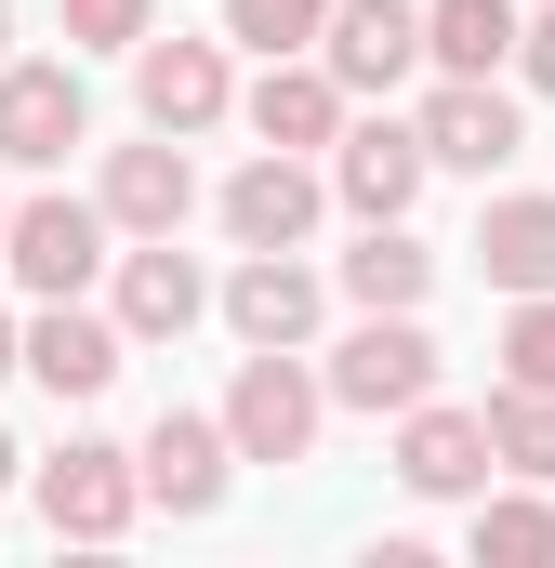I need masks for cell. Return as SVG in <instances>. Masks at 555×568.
Here are the masks:
<instances>
[{
	"instance_id": "obj_3",
	"label": "cell",
	"mask_w": 555,
	"mask_h": 568,
	"mask_svg": "<svg viewBox=\"0 0 555 568\" xmlns=\"http://www.w3.org/2000/svg\"><path fill=\"white\" fill-rule=\"evenodd\" d=\"M331 397H344V410H423V397H436L423 304H371V317L331 344Z\"/></svg>"
},
{
	"instance_id": "obj_26",
	"label": "cell",
	"mask_w": 555,
	"mask_h": 568,
	"mask_svg": "<svg viewBox=\"0 0 555 568\" xmlns=\"http://www.w3.org/2000/svg\"><path fill=\"white\" fill-rule=\"evenodd\" d=\"M516 67H529V93H555V0L529 13V40H516Z\"/></svg>"
},
{
	"instance_id": "obj_18",
	"label": "cell",
	"mask_w": 555,
	"mask_h": 568,
	"mask_svg": "<svg viewBox=\"0 0 555 568\" xmlns=\"http://www.w3.org/2000/svg\"><path fill=\"white\" fill-rule=\"evenodd\" d=\"M225 331H239V344H304V331H317V278H304L291 252H252V265L225 278Z\"/></svg>"
},
{
	"instance_id": "obj_30",
	"label": "cell",
	"mask_w": 555,
	"mask_h": 568,
	"mask_svg": "<svg viewBox=\"0 0 555 568\" xmlns=\"http://www.w3.org/2000/svg\"><path fill=\"white\" fill-rule=\"evenodd\" d=\"M0 239H13V212H0Z\"/></svg>"
},
{
	"instance_id": "obj_2",
	"label": "cell",
	"mask_w": 555,
	"mask_h": 568,
	"mask_svg": "<svg viewBox=\"0 0 555 568\" xmlns=\"http://www.w3.org/2000/svg\"><path fill=\"white\" fill-rule=\"evenodd\" d=\"M133 516H145V463H133V449L67 436V449L40 463V529H53V542H120Z\"/></svg>"
},
{
	"instance_id": "obj_8",
	"label": "cell",
	"mask_w": 555,
	"mask_h": 568,
	"mask_svg": "<svg viewBox=\"0 0 555 568\" xmlns=\"http://www.w3.org/2000/svg\"><path fill=\"white\" fill-rule=\"evenodd\" d=\"M133 106H145V133H212V120L239 106L225 40H145L133 53Z\"/></svg>"
},
{
	"instance_id": "obj_16",
	"label": "cell",
	"mask_w": 555,
	"mask_h": 568,
	"mask_svg": "<svg viewBox=\"0 0 555 568\" xmlns=\"http://www.w3.org/2000/svg\"><path fill=\"white\" fill-rule=\"evenodd\" d=\"M199 304H212V291H199V265H185L172 239H133V252H120V331H133V344H185Z\"/></svg>"
},
{
	"instance_id": "obj_1",
	"label": "cell",
	"mask_w": 555,
	"mask_h": 568,
	"mask_svg": "<svg viewBox=\"0 0 555 568\" xmlns=\"http://www.w3.org/2000/svg\"><path fill=\"white\" fill-rule=\"evenodd\" d=\"M317 397H331V384H304V344H252L239 384H225L239 463H304V449H317Z\"/></svg>"
},
{
	"instance_id": "obj_13",
	"label": "cell",
	"mask_w": 555,
	"mask_h": 568,
	"mask_svg": "<svg viewBox=\"0 0 555 568\" xmlns=\"http://www.w3.org/2000/svg\"><path fill=\"white\" fill-rule=\"evenodd\" d=\"M93 199H107V225H120V239H172V225L199 212V172H185V133H159V145H120Z\"/></svg>"
},
{
	"instance_id": "obj_28",
	"label": "cell",
	"mask_w": 555,
	"mask_h": 568,
	"mask_svg": "<svg viewBox=\"0 0 555 568\" xmlns=\"http://www.w3.org/2000/svg\"><path fill=\"white\" fill-rule=\"evenodd\" d=\"M13 476H27V449H13V436H0V489H13Z\"/></svg>"
},
{
	"instance_id": "obj_24",
	"label": "cell",
	"mask_w": 555,
	"mask_h": 568,
	"mask_svg": "<svg viewBox=\"0 0 555 568\" xmlns=\"http://www.w3.org/2000/svg\"><path fill=\"white\" fill-rule=\"evenodd\" d=\"M503 384H543L555 397V291H516V317H503Z\"/></svg>"
},
{
	"instance_id": "obj_29",
	"label": "cell",
	"mask_w": 555,
	"mask_h": 568,
	"mask_svg": "<svg viewBox=\"0 0 555 568\" xmlns=\"http://www.w3.org/2000/svg\"><path fill=\"white\" fill-rule=\"evenodd\" d=\"M0 40H13V0H0ZM0 67H13V53H0Z\"/></svg>"
},
{
	"instance_id": "obj_7",
	"label": "cell",
	"mask_w": 555,
	"mask_h": 568,
	"mask_svg": "<svg viewBox=\"0 0 555 568\" xmlns=\"http://www.w3.org/2000/svg\"><path fill=\"white\" fill-rule=\"evenodd\" d=\"M317 212H331V185L304 172V145H265V159L225 185V239H239V252H304Z\"/></svg>"
},
{
	"instance_id": "obj_5",
	"label": "cell",
	"mask_w": 555,
	"mask_h": 568,
	"mask_svg": "<svg viewBox=\"0 0 555 568\" xmlns=\"http://www.w3.org/2000/svg\"><path fill=\"white\" fill-rule=\"evenodd\" d=\"M67 145H93L80 67H0V172H53Z\"/></svg>"
},
{
	"instance_id": "obj_20",
	"label": "cell",
	"mask_w": 555,
	"mask_h": 568,
	"mask_svg": "<svg viewBox=\"0 0 555 568\" xmlns=\"http://www.w3.org/2000/svg\"><path fill=\"white\" fill-rule=\"evenodd\" d=\"M344 291H357V304H423V291H436V252H423L411 225H371V239L344 252Z\"/></svg>"
},
{
	"instance_id": "obj_15",
	"label": "cell",
	"mask_w": 555,
	"mask_h": 568,
	"mask_svg": "<svg viewBox=\"0 0 555 568\" xmlns=\"http://www.w3.org/2000/svg\"><path fill=\"white\" fill-rule=\"evenodd\" d=\"M239 120H252L265 145H344V80L304 67V53H265V80L239 93Z\"/></svg>"
},
{
	"instance_id": "obj_11",
	"label": "cell",
	"mask_w": 555,
	"mask_h": 568,
	"mask_svg": "<svg viewBox=\"0 0 555 568\" xmlns=\"http://www.w3.org/2000/svg\"><path fill=\"white\" fill-rule=\"evenodd\" d=\"M133 463H145V503H172V516H212V503H225V463H239V436H225V410H212V424H199V410H159Z\"/></svg>"
},
{
	"instance_id": "obj_27",
	"label": "cell",
	"mask_w": 555,
	"mask_h": 568,
	"mask_svg": "<svg viewBox=\"0 0 555 568\" xmlns=\"http://www.w3.org/2000/svg\"><path fill=\"white\" fill-rule=\"evenodd\" d=\"M0 371H27V331H13V317H0Z\"/></svg>"
},
{
	"instance_id": "obj_25",
	"label": "cell",
	"mask_w": 555,
	"mask_h": 568,
	"mask_svg": "<svg viewBox=\"0 0 555 568\" xmlns=\"http://www.w3.org/2000/svg\"><path fill=\"white\" fill-rule=\"evenodd\" d=\"M67 40L80 53H145L159 40V0H67Z\"/></svg>"
},
{
	"instance_id": "obj_9",
	"label": "cell",
	"mask_w": 555,
	"mask_h": 568,
	"mask_svg": "<svg viewBox=\"0 0 555 568\" xmlns=\"http://www.w3.org/2000/svg\"><path fill=\"white\" fill-rule=\"evenodd\" d=\"M317 53H331L344 93H397V80L423 67V0H331Z\"/></svg>"
},
{
	"instance_id": "obj_19",
	"label": "cell",
	"mask_w": 555,
	"mask_h": 568,
	"mask_svg": "<svg viewBox=\"0 0 555 568\" xmlns=\"http://www.w3.org/2000/svg\"><path fill=\"white\" fill-rule=\"evenodd\" d=\"M476 278L490 291H555V199H490L476 212Z\"/></svg>"
},
{
	"instance_id": "obj_21",
	"label": "cell",
	"mask_w": 555,
	"mask_h": 568,
	"mask_svg": "<svg viewBox=\"0 0 555 568\" xmlns=\"http://www.w3.org/2000/svg\"><path fill=\"white\" fill-rule=\"evenodd\" d=\"M490 449H503V476L555 489V397L543 384H503V397H490Z\"/></svg>"
},
{
	"instance_id": "obj_12",
	"label": "cell",
	"mask_w": 555,
	"mask_h": 568,
	"mask_svg": "<svg viewBox=\"0 0 555 568\" xmlns=\"http://www.w3.org/2000/svg\"><path fill=\"white\" fill-rule=\"evenodd\" d=\"M490 463H503V449H490V410H436V397H423V410H397V476H411L423 503L490 489Z\"/></svg>"
},
{
	"instance_id": "obj_23",
	"label": "cell",
	"mask_w": 555,
	"mask_h": 568,
	"mask_svg": "<svg viewBox=\"0 0 555 568\" xmlns=\"http://www.w3.org/2000/svg\"><path fill=\"white\" fill-rule=\"evenodd\" d=\"M331 27V0H225V40H252V53H304Z\"/></svg>"
},
{
	"instance_id": "obj_4",
	"label": "cell",
	"mask_w": 555,
	"mask_h": 568,
	"mask_svg": "<svg viewBox=\"0 0 555 568\" xmlns=\"http://www.w3.org/2000/svg\"><path fill=\"white\" fill-rule=\"evenodd\" d=\"M107 239H120V225H107V199H27V212H13V239H0V265L40 291V304H67V291L107 265Z\"/></svg>"
},
{
	"instance_id": "obj_14",
	"label": "cell",
	"mask_w": 555,
	"mask_h": 568,
	"mask_svg": "<svg viewBox=\"0 0 555 568\" xmlns=\"http://www.w3.org/2000/svg\"><path fill=\"white\" fill-rule=\"evenodd\" d=\"M120 357H133L120 304H107V317H80V291H67V304H53L40 331H27V371H40L53 397H107V384H120Z\"/></svg>"
},
{
	"instance_id": "obj_10",
	"label": "cell",
	"mask_w": 555,
	"mask_h": 568,
	"mask_svg": "<svg viewBox=\"0 0 555 568\" xmlns=\"http://www.w3.org/2000/svg\"><path fill=\"white\" fill-rule=\"evenodd\" d=\"M516 145L529 133H516V93H503V80H436V93H423V159H436V172H476V185H490Z\"/></svg>"
},
{
	"instance_id": "obj_17",
	"label": "cell",
	"mask_w": 555,
	"mask_h": 568,
	"mask_svg": "<svg viewBox=\"0 0 555 568\" xmlns=\"http://www.w3.org/2000/svg\"><path fill=\"white\" fill-rule=\"evenodd\" d=\"M516 40H529L516 0H423V67H436V80H490Z\"/></svg>"
},
{
	"instance_id": "obj_6",
	"label": "cell",
	"mask_w": 555,
	"mask_h": 568,
	"mask_svg": "<svg viewBox=\"0 0 555 568\" xmlns=\"http://www.w3.org/2000/svg\"><path fill=\"white\" fill-rule=\"evenodd\" d=\"M423 120H357V133L331 145V199L357 212V225H411V199H423Z\"/></svg>"
},
{
	"instance_id": "obj_22",
	"label": "cell",
	"mask_w": 555,
	"mask_h": 568,
	"mask_svg": "<svg viewBox=\"0 0 555 568\" xmlns=\"http://www.w3.org/2000/svg\"><path fill=\"white\" fill-rule=\"evenodd\" d=\"M543 556H555V503H529V489L476 503V568H543Z\"/></svg>"
}]
</instances>
